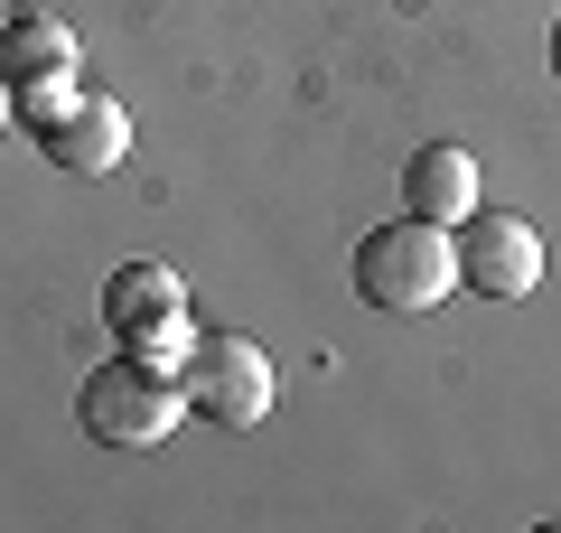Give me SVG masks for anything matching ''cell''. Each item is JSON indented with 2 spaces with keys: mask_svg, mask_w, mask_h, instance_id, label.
Segmentation results:
<instances>
[{
  "mask_svg": "<svg viewBox=\"0 0 561 533\" xmlns=\"http://www.w3.org/2000/svg\"><path fill=\"white\" fill-rule=\"evenodd\" d=\"M76 421H84V440H103V450H160V440L187 421V384H179V365H169V355L122 347L113 365H94V375H84Z\"/></svg>",
  "mask_w": 561,
  "mask_h": 533,
  "instance_id": "1",
  "label": "cell"
},
{
  "mask_svg": "<svg viewBox=\"0 0 561 533\" xmlns=\"http://www.w3.org/2000/svg\"><path fill=\"white\" fill-rule=\"evenodd\" d=\"M449 291H459V243H449V225L402 216V225H375V235L356 243V299L365 309L431 318Z\"/></svg>",
  "mask_w": 561,
  "mask_h": 533,
  "instance_id": "2",
  "label": "cell"
},
{
  "mask_svg": "<svg viewBox=\"0 0 561 533\" xmlns=\"http://www.w3.org/2000/svg\"><path fill=\"white\" fill-rule=\"evenodd\" d=\"M179 384H187V412L225 421V431H253V421L280 402L272 355H262L243 328H197V337L179 347Z\"/></svg>",
  "mask_w": 561,
  "mask_h": 533,
  "instance_id": "3",
  "label": "cell"
},
{
  "mask_svg": "<svg viewBox=\"0 0 561 533\" xmlns=\"http://www.w3.org/2000/svg\"><path fill=\"white\" fill-rule=\"evenodd\" d=\"M0 84H10L20 122H47L57 94H76V29L57 10H10L0 20Z\"/></svg>",
  "mask_w": 561,
  "mask_h": 533,
  "instance_id": "4",
  "label": "cell"
},
{
  "mask_svg": "<svg viewBox=\"0 0 561 533\" xmlns=\"http://www.w3.org/2000/svg\"><path fill=\"white\" fill-rule=\"evenodd\" d=\"M103 328L122 337V347H140V355H169L179 365V347L197 328H187V281L169 272V262H113V281H103Z\"/></svg>",
  "mask_w": 561,
  "mask_h": 533,
  "instance_id": "5",
  "label": "cell"
},
{
  "mask_svg": "<svg viewBox=\"0 0 561 533\" xmlns=\"http://www.w3.org/2000/svg\"><path fill=\"white\" fill-rule=\"evenodd\" d=\"M449 243H459V281L478 299H534L542 291V235L524 216H496V206H478V216L449 225Z\"/></svg>",
  "mask_w": 561,
  "mask_h": 533,
  "instance_id": "6",
  "label": "cell"
},
{
  "mask_svg": "<svg viewBox=\"0 0 561 533\" xmlns=\"http://www.w3.org/2000/svg\"><path fill=\"white\" fill-rule=\"evenodd\" d=\"M38 132V150L57 159L66 178H113L122 159H131V113H122L113 94H57V113L28 122Z\"/></svg>",
  "mask_w": 561,
  "mask_h": 533,
  "instance_id": "7",
  "label": "cell"
},
{
  "mask_svg": "<svg viewBox=\"0 0 561 533\" xmlns=\"http://www.w3.org/2000/svg\"><path fill=\"white\" fill-rule=\"evenodd\" d=\"M402 206L431 225H459L478 216V159L459 150V140H431V150H412V169H402Z\"/></svg>",
  "mask_w": 561,
  "mask_h": 533,
  "instance_id": "8",
  "label": "cell"
},
{
  "mask_svg": "<svg viewBox=\"0 0 561 533\" xmlns=\"http://www.w3.org/2000/svg\"><path fill=\"white\" fill-rule=\"evenodd\" d=\"M552 84H561V29H552Z\"/></svg>",
  "mask_w": 561,
  "mask_h": 533,
  "instance_id": "9",
  "label": "cell"
},
{
  "mask_svg": "<svg viewBox=\"0 0 561 533\" xmlns=\"http://www.w3.org/2000/svg\"><path fill=\"white\" fill-rule=\"evenodd\" d=\"M0 132H10V84H0Z\"/></svg>",
  "mask_w": 561,
  "mask_h": 533,
  "instance_id": "10",
  "label": "cell"
}]
</instances>
